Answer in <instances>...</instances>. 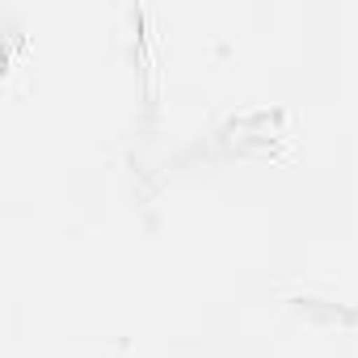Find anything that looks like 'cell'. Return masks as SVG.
I'll return each mask as SVG.
<instances>
[{
	"label": "cell",
	"instance_id": "cell-1",
	"mask_svg": "<svg viewBox=\"0 0 358 358\" xmlns=\"http://www.w3.org/2000/svg\"><path fill=\"white\" fill-rule=\"evenodd\" d=\"M287 303L299 312V316H308V320H337V324H358V308H350V303H333V299H320V295H287Z\"/></svg>",
	"mask_w": 358,
	"mask_h": 358
}]
</instances>
